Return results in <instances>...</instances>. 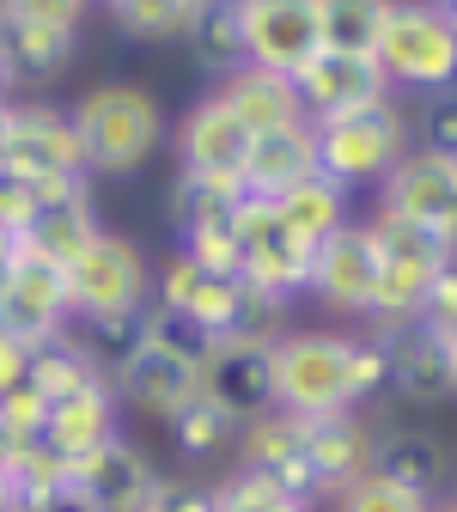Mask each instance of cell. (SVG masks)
Returning <instances> with one entry per match:
<instances>
[{
    "mask_svg": "<svg viewBox=\"0 0 457 512\" xmlns=\"http://www.w3.org/2000/svg\"><path fill=\"white\" fill-rule=\"evenodd\" d=\"M384 397V342L354 324H287L275 336V409L372 415Z\"/></svg>",
    "mask_w": 457,
    "mask_h": 512,
    "instance_id": "obj_1",
    "label": "cell"
},
{
    "mask_svg": "<svg viewBox=\"0 0 457 512\" xmlns=\"http://www.w3.org/2000/svg\"><path fill=\"white\" fill-rule=\"evenodd\" d=\"M68 116L86 153V177H135L165 153L171 135L159 92L141 80H98L68 104Z\"/></svg>",
    "mask_w": 457,
    "mask_h": 512,
    "instance_id": "obj_2",
    "label": "cell"
},
{
    "mask_svg": "<svg viewBox=\"0 0 457 512\" xmlns=\"http://www.w3.org/2000/svg\"><path fill=\"white\" fill-rule=\"evenodd\" d=\"M311 147H317V177L342 183L348 196L378 189V177L415 147L409 104L403 98H378V104H360V110L311 116Z\"/></svg>",
    "mask_w": 457,
    "mask_h": 512,
    "instance_id": "obj_3",
    "label": "cell"
},
{
    "mask_svg": "<svg viewBox=\"0 0 457 512\" xmlns=\"http://www.w3.org/2000/svg\"><path fill=\"white\" fill-rule=\"evenodd\" d=\"M372 61L390 92H445L457 74V19L445 0H390Z\"/></svg>",
    "mask_w": 457,
    "mask_h": 512,
    "instance_id": "obj_4",
    "label": "cell"
},
{
    "mask_svg": "<svg viewBox=\"0 0 457 512\" xmlns=\"http://www.w3.org/2000/svg\"><path fill=\"white\" fill-rule=\"evenodd\" d=\"M372 226V250H378V287H372V311H366V330L384 336V330H403L415 324V311L433 287L439 269H451V238H433V232H415L403 220H384V214H366Z\"/></svg>",
    "mask_w": 457,
    "mask_h": 512,
    "instance_id": "obj_5",
    "label": "cell"
},
{
    "mask_svg": "<svg viewBox=\"0 0 457 512\" xmlns=\"http://www.w3.org/2000/svg\"><path fill=\"white\" fill-rule=\"evenodd\" d=\"M232 238H238V281H250L256 293H269L281 305H299L311 287V256L317 244L299 238L269 196H238L232 208Z\"/></svg>",
    "mask_w": 457,
    "mask_h": 512,
    "instance_id": "obj_6",
    "label": "cell"
},
{
    "mask_svg": "<svg viewBox=\"0 0 457 512\" xmlns=\"http://www.w3.org/2000/svg\"><path fill=\"white\" fill-rule=\"evenodd\" d=\"M68 305L74 317H104V311H135L153 299V263H147V250L116 232V226H98L86 238V250L74 256L68 269Z\"/></svg>",
    "mask_w": 457,
    "mask_h": 512,
    "instance_id": "obj_7",
    "label": "cell"
},
{
    "mask_svg": "<svg viewBox=\"0 0 457 512\" xmlns=\"http://www.w3.org/2000/svg\"><path fill=\"white\" fill-rule=\"evenodd\" d=\"M372 196H378L372 214H384V220H403V226L433 232V238H457V153L409 147L378 177Z\"/></svg>",
    "mask_w": 457,
    "mask_h": 512,
    "instance_id": "obj_8",
    "label": "cell"
},
{
    "mask_svg": "<svg viewBox=\"0 0 457 512\" xmlns=\"http://www.w3.org/2000/svg\"><path fill=\"white\" fill-rule=\"evenodd\" d=\"M372 287H378V250H372V226H366V214H354L348 226H336L330 238L317 244L305 299H311V305H323V311L336 317V324L366 330Z\"/></svg>",
    "mask_w": 457,
    "mask_h": 512,
    "instance_id": "obj_9",
    "label": "cell"
},
{
    "mask_svg": "<svg viewBox=\"0 0 457 512\" xmlns=\"http://www.w3.org/2000/svg\"><path fill=\"white\" fill-rule=\"evenodd\" d=\"M68 324H74V305H68L61 263H43L37 250L13 244V256L0 263V336H19L25 348H37Z\"/></svg>",
    "mask_w": 457,
    "mask_h": 512,
    "instance_id": "obj_10",
    "label": "cell"
},
{
    "mask_svg": "<svg viewBox=\"0 0 457 512\" xmlns=\"http://www.w3.org/2000/svg\"><path fill=\"white\" fill-rule=\"evenodd\" d=\"M0 165L25 183H92L68 104H49V98H19L13 135L0 147Z\"/></svg>",
    "mask_w": 457,
    "mask_h": 512,
    "instance_id": "obj_11",
    "label": "cell"
},
{
    "mask_svg": "<svg viewBox=\"0 0 457 512\" xmlns=\"http://www.w3.org/2000/svg\"><path fill=\"white\" fill-rule=\"evenodd\" d=\"M384 391L397 397L403 409H445L457 391V342L403 324V330H384Z\"/></svg>",
    "mask_w": 457,
    "mask_h": 512,
    "instance_id": "obj_12",
    "label": "cell"
},
{
    "mask_svg": "<svg viewBox=\"0 0 457 512\" xmlns=\"http://www.w3.org/2000/svg\"><path fill=\"white\" fill-rule=\"evenodd\" d=\"M366 470L384 476V482H397V488H415L427 500L451 494V445L409 421V415H372V445H366Z\"/></svg>",
    "mask_w": 457,
    "mask_h": 512,
    "instance_id": "obj_13",
    "label": "cell"
},
{
    "mask_svg": "<svg viewBox=\"0 0 457 512\" xmlns=\"http://www.w3.org/2000/svg\"><path fill=\"white\" fill-rule=\"evenodd\" d=\"M244 19V61L269 74H299L305 61L323 49L317 37V0H238Z\"/></svg>",
    "mask_w": 457,
    "mask_h": 512,
    "instance_id": "obj_14",
    "label": "cell"
},
{
    "mask_svg": "<svg viewBox=\"0 0 457 512\" xmlns=\"http://www.w3.org/2000/svg\"><path fill=\"white\" fill-rule=\"evenodd\" d=\"M165 147L177 153V171H195V177H238L244 147H250V128H244L214 92H202V98L183 104V116L171 122Z\"/></svg>",
    "mask_w": 457,
    "mask_h": 512,
    "instance_id": "obj_15",
    "label": "cell"
},
{
    "mask_svg": "<svg viewBox=\"0 0 457 512\" xmlns=\"http://www.w3.org/2000/svg\"><path fill=\"white\" fill-rule=\"evenodd\" d=\"M202 397H214L238 427L275 409V342H220L202 360Z\"/></svg>",
    "mask_w": 457,
    "mask_h": 512,
    "instance_id": "obj_16",
    "label": "cell"
},
{
    "mask_svg": "<svg viewBox=\"0 0 457 512\" xmlns=\"http://www.w3.org/2000/svg\"><path fill=\"white\" fill-rule=\"evenodd\" d=\"M110 391L122 403V415H147V421H165L171 409H183L195 391H202V372L189 360L165 354V348H135L116 372H110Z\"/></svg>",
    "mask_w": 457,
    "mask_h": 512,
    "instance_id": "obj_17",
    "label": "cell"
},
{
    "mask_svg": "<svg viewBox=\"0 0 457 512\" xmlns=\"http://www.w3.org/2000/svg\"><path fill=\"white\" fill-rule=\"evenodd\" d=\"M293 92L305 104V122L311 116H336V110H360V104H378V98H397L384 86L372 55H342V49H317L293 74Z\"/></svg>",
    "mask_w": 457,
    "mask_h": 512,
    "instance_id": "obj_18",
    "label": "cell"
},
{
    "mask_svg": "<svg viewBox=\"0 0 457 512\" xmlns=\"http://www.w3.org/2000/svg\"><path fill=\"white\" fill-rule=\"evenodd\" d=\"M68 482H74L98 512H128V506H135V500L159 482V464H153L128 433H116V439L92 445V452H80V458L68 464Z\"/></svg>",
    "mask_w": 457,
    "mask_h": 512,
    "instance_id": "obj_19",
    "label": "cell"
},
{
    "mask_svg": "<svg viewBox=\"0 0 457 512\" xmlns=\"http://www.w3.org/2000/svg\"><path fill=\"white\" fill-rule=\"evenodd\" d=\"M0 61H7V74H13V86H19V98H25V86L43 92V86H61V80L74 74L80 37H74V31L31 25V19H19V13L0 7Z\"/></svg>",
    "mask_w": 457,
    "mask_h": 512,
    "instance_id": "obj_20",
    "label": "cell"
},
{
    "mask_svg": "<svg viewBox=\"0 0 457 512\" xmlns=\"http://www.w3.org/2000/svg\"><path fill=\"white\" fill-rule=\"evenodd\" d=\"M232 299H238V281H220V275H208V269H195L183 250H171L165 263L153 269V305L189 317V324H202L208 336H226Z\"/></svg>",
    "mask_w": 457,
    "mask_h": 512,
    "instance_id": "obj_21",
    "label": "cell"
},
{
    "mask_svg": "<svg viewBox=\"0 0 457 512\" xmlns=\"http://www.w3.org/2000/svg\"><path fill=\"white\" fill-rule=\"evenodd\" d=\"M305 427V458L323 488V500L342 494L354 476H366V445H372V415H299Z\"/></svg>",
    "mask_w": 457,
    "mask_h": 512,
    "instance_id": "obj_22",
    "label": "cell"
},
{
    "mask_svg": "<svg viewBox=\"0 0 457 512\" xmlns=\"http://www.w3.org/2000/svg\"><path fill=\"white\" fill-rule=\"evenodd\" d=\"M116 433H122V403H116V391H110V378L80 384L74 397L49 403V415H43V439H49L68 464H74L80 452H92V445L116 439Z\"/></svg>",
    "mask_w": 457,
    "mask_h": 512,
    "instance_id": "obj_23",
    "label": "cell"
},
{
    "mask_svg": "<svg viewBox=\"0 0 457 512\" xmlns=\"http://www.w3.org/2000/svg\"><path fill=\"white\" fill-rule=\"evenodd\" d=\"M311 171H317L311 122H287V128H263V135H250L238 183H244V196H281V189H293Z\"/></svg>",
    "mask_w": 457,
    "mask_h": 512,
    "instance_id": "obj_24",
    "label": "cell"
},
{
    "mask_svg": "<svg viewBox=\"0 0 457 512\" xmlns=\"http://www.w3.org/2000/svg\"><path fill=\"white\" fill-rule=\"evenodd\" d=\"M98 226H104V220H98V208H92V183H80V189H61V196H43V202L31 208L19 244L37 250L43 263H61V269H68Z\"/></svg>",
    "mask_w": 457,
    "mask_h": 512,
    "instance_id": "obj_25",
    "label": "cell"
},
{
    "mask_svg": "<svg viewBox=\"0 0 457 512\" xmlns=\"http://www.w3.org/2000/svg\"><path fill=\"white\" fill-rule=\"evenodd\" d=\"M208 92L250 128V135H263V128H287V122H305V104L293 92L287 74H269V68H232L220 80H208Z\"/></svg>",
    "mask_w": 457,
    "mask_h": 512,
    "instance_id": "obj_26",
    "label": "cell"
},
{
    "mask_svg": "<svg viewBox=\"0 0 457 512\" xmlns=\"http://www.w3.org/2000/svg\"><path fill=\"white\" fill-rule=\"evenodd\" d=\"M183 43H189L195 68H202L208 80L244 68V19H238V0H202V7H189Z\"/></svg>",
    "mask_w": 457,
    "mask_h": 512,
    "instance_id": "obj_27",
    "label": "cell"
},
{
    "mask_svg": "<svg viewBox=\"0 0 457 512\" xmlns=\"http://www.w3.org/2000/svg\"><path fill=\"white\" fill-rule=\"evenodd\" d=\"M275 202V214L299 232V238H311V244H323V238H330L336 226H348L354 220V196H348V189L342 183H330V177H299L293 189H281V196H269Z\"/></svg>",
    "mask_w": 457,
    "mask_h": 512,
    "instance_id": "obj_28",
    "label": "cell"
},
{
    "mask_svg": "<svg viewBox=\"0 0 457 512\" xmlns=\"http://www.w3.org/2000/svg\"><path fill=\"white\" fill-rule=\"evenodd\" d=\"M159 427L171 433V445L189 464H220V458H232V445H238V421L214 397H202V391H195L183 409H171Z\"/></svg>",
    "mask_w": 457,
    "mask_h": 512,
    "instance_id": "obj_29",
    "label": "cell"
},
{
    "mask_svg": "<svg viewBox=\"0 0 457 512\" xmlns=\"http://www.w3.org/2000/svg\"><path fill=\"white\" fill-rule=\"evenodd\" d=\"M147 317H153V299L147 305H135V311H104V317H74L68 324V336L86 348V360L110 378L135 348H147Z\"/></svg>",
    "mask_w": 457,
    "mask_h": 512,
    "instance_id": "obj_30",
    "label": "cell"
},
{
    "mask_svg": "<svg viewBox=\"0 0 457 512\" xmlns=\"http://www.w3.org/2000/svg\"><path fill=\"white\" fill-rule=\"evenodd\" d=\"M92 378H104L92 360H86V348L61 330V336H49V342H37L31 348V366H25V384L43 397V403H61V397H74L80 384H92Z\"/></svg>",
    "mask_w": 457,
    "mask_h": 512,
    "instance_id": "obj_31",
    "label": "cell"
},
{
    "mask_svg": "<svg viewBox=\"0 0 457 512\" xmlns=\"http://www.w3.org/2000/svg\"><path fill=\"white\" fill-rule=\"evenodd\" d=\"M384 7H390V0H317V37H323V49L372 55Z\"/></svg>",
    "mask_w": 457,
    "mask_h": 512,
    "instance_id": "obj_32",
    "label": "cell"
},
{
    "mask_svg": "<svg viewBox=\"0 0 457 512\" xmlns=\"http://www.w3.org/2000/svg\"><path fill=\"white\" fill-rule=\"evenodd\" d=\"M110 13V25L135 43H165V37H183L189 25V7L195 0H98Z\"/></svg>",
    "mask_w": 457,
    "mask_h": 512,
    "instance_id": "obj_33",
    "label": "cell"
},
{
    "mask_svg": "<svg viewBox=\"0 0 457 512\" xmlns=\"http://www.w3.org/2000/svg\"><path fill=\"white\" fill-rule=\"evenodd\" d=\"M439 500H427V494H415V488H397V482H384V476H354L342 494H330L323 500V512H433Z\"/></svg>",
    "mask_w": 457,
    "mask_h": 512,
    "instance_id": "obj_34",
    "label": "cell"
},
{
    "mask_svg": "<svg viewBox=\"0 0 457 512\" xmlns=\"http://www.w3.org/2000/svg\"><path fill=\"white\" fill-rule=\"evenodd\" d=\"M0 470L13 476V488H19L25 500H31V494H49V488L68 482V458H61L43 433H37V439H25V445H13V452L0 458Z\"/></svg>",
    "mask_w": 457,
    "mask_h": 512,
    "instance_id": "obj_35",
    "label": "cell"
},
{
    "mask_svg": "<svg viewBox=\"0 0 457 512\" xmlns=\"http://www.w3.org/2000/svg\"><path fill=\"white\" fill-rule=\"evenodd\" d=\"M171 250H183L195 269H208V275H220V281H238V238H232V220L189 226V232H177Z\"/></svg>",
    "mask_w": 457,
    "mask_h": 512,
    "instance_id": "obj_36",
    "label": "cell"
},
{
    "mask_svg": "<svg viewBox=\"0 0 457 512\" xmlns=\"http://www.w3.org/2000/svg\"><path fill=\"white\" fill-rule=\"evenodd\" d=\"M147 342L165 348V354H177V360H189L195 372H202V360L220 348V336H208L202 324H189V317H177V311H159V305L147 317Z\"/></svg>",
    "mask_w": 457,
    "mask_h": 512,
    "instance_id": "obj_37",
    "label": "cell"
},
{
    "mask_svg": "<svg viewBox=\"0 0 457 512\" xmlns=\"http://www.w3.org/2000/svg\"><path fill=\"white\" fill-rule=\"evenodd\" d=\"M409 135H415V147L457 153V98H451V86L415 98V110H409Z\"/></svg>",
    "mask_w": 457,
    "mask_h": 512,
    "instance_id": "obj_38",
    "label": "cell"
},
{
    "mask_svg": "<svg viewBox=\"0 0 457 512\" xmlns=\"http://www.w3.org/2000/svg\"><path fill=\"white\" fill-rule=\"evenodd\" d=\"M43 415H49V403L31 391V384H19V391H7V397H0V433H7V452L43 433Z\"/></svg>",
    "mask_w": 457,
    "mask_h": 512,
    "instance_id": "obj_39",
    "label": "cell"
},
{
    "mask_svg": "<svg viewBox=\"0 0 457 512\" xmlns=\"http://www.w3.org/2000/svg\"><path fill=\"white\" fill-rule=\"evenodd\" d=\"M7 13L31 19V25H49V31H86V13H92V0H0Z\"/></svg>",
    "mask_w": 457,
    "mask_h": 512,
    "instance_id": "obj_40",
    "label": "cell"
},
{
    "mask_svg": "<svg viewBox=\"0 0 457 512\" xmlns=\"http://www.w3.org/2000/svg\"><path fill=\"white\" fill-rule=\"evenodd\" d=\"M31 208H37V196L25 189V177H13L7 165H0V232L19 238V232H25V220H31Z\"/></svg>",
    "mask_w": 457,
    "mask_h": 512,
    "instance_id": "obj_41",
    "label": "cell"
},
{
    "mask_svg": "<svg viewBox=\"0 0 457 512\" xmlns=\"http://www.w3.org/2000/svg\"><path fill=\"white\" fill-rule=\"evenodd\" d=\"M171 482V512H220V494L208 476H165Z\"/></svg>",
    "mask_w": 457,
    "mask_h": 512,
    "instance_id": "obj_42",
    "label": "cell"
},
{
    "mask_svg": "<svg viewBox=\"0 0 457 512\" xmlns=\"http://www.w3.org/2000/svg\"><path fill=\"white\" fill-rule=\"evenodd\" d=\"M25 366H31V348L19 336H0V397L25 384Z\"/></svg>",
    "mask_w": 457,
    "mask_h": 512,
    "instance_id": "obj_43",
    "label": "cell"
},
{
    "mask_svg": "<svg viewBox=\"0 0 457 512\" xmlns=\"http://www.w3.org/2000/svg\"><path fill=\"white\" fill-rule=\"evenodd\" d=\"M31 512H98L74 482H61V488H49V494H31Z\"/></svg>",
    "mask_w": 457,
    "mask_h": 512,
    "instance_id": "obj_44",
    "label": "cell"
},
{
    "mask_svg": "<svg viewBox=\"0 0 457 512\" xmlns=\"http://www.w3.org/2000/svg\"><path fill=\"white\" fill-rule=\"evenodd\" d=\"M128 512H171V482L159 476V482H153V488H147L135 506H128Z\"/></svg>",
    "mask_w": 457,
    "mask_h": 512,
    "instance_id": "obj_45",
    "label": "cell"
},
{
    "mask_svg": "<svg viewBox=\"0 0 457 512\" xmlns=\"http://www.w3.org/2000/svg\"><path fill=\"white\" fill-rule=\"evenodd\" d=\"M269 512H323V506H317V500H299V494H281Z\"/></svg>",
    "mask_w": 457,
    "mask_h": 512,
    "instance_id": "obj_46",
    "label": "cell"
},
{
    "mask_svg": "<svg viewBox=\"0 0 457 512\" xmlns=\"http://www.w3.org/2000/svg\"><path fill=\"white\" fill-rule=\"evenodd\" d=\"M13 500H19V488H13V476L0 470V512H13Z\"/></svg>",
    "mask_w": 457,
    "mask_h": 512,
    "instance_id": "obj_47",
    "label": "cell"
},
{
    "mask_svg": "<svg viewBox=\"0 0 457 512\" xmlns=\"http://www.w3.org/2000/svg\"><path fill=\"white\" fill-rule=\"evenodd\" d=\"M0 98H19V86H13V74H7V61H0Z\"/></svg>",
    "mask_w": 457,
    "mask_h": 512,
    "instance_id": "obj_48",
    "label": "cell"
},
{
    "mask_svg": "<svg viewBox=\"0 0 457 512\" xmlns=\"http://www.w3.org/2000/svg\"><path fill=\"white\" fill-rule=\"evenodd\" d=\"M13 244H19V238H7V232H0V263H7V256H13Z\"/></svg>",
    "mask_w": 457,
    "mask_h": 512,
    "instance_id": "obj_49",
    "label": "cell"
},
{
    "mask_svg": "<svg viewBox=\"0 0 457 512\" xmlns=\"http://www.w3.org/2000/svg\"><path fill=\"white\" fill-rule=\"evenodd\" d=\"M433 512H457V506H451V494H439V506H433Z\"/></svg>",
    "mask_w": 457,
    "mask_h": 512,
    "instance_id": "obj_50",
    "label": "cell"
},
{
    "mask_svg": "<svg viewBox=\"0 0 457 512\" xmlns=\"http://www.w3.org/2000/svg\"><path fill=\"white\" fill-rule=\"evenodd\" d=\"M0 458H7V433H0Z\"/></svg>",
    "mask_w": 457,
    "mask_h": 512,
    "instance_id": "obj_51",
    "label": "cell"
},
{
    "mask_svg": "<svg viewBox=\"0 0 457 512\" xmlns=\"http://www.w3.org/2000/svg\"><path fill=\"white\" fill-rule=\"evenodd\" d=\"M195 7H202V0H195Z\"/></svg>",
    "mask_w": 457,
    "mask_h": 512,
    "instance_id": "obj_52",
    "label": "cell"
},
{
    "mask_svg": "<svg viewBox=\"0 0 457 512\" xmlns=\"http://www.w3.org/2000/svg\"><path fill=\"white\" fill-rule=\"evenodd\" d=\"M92 7H98V0H92Z\"/></svg>",
    "mask_w": 457,
    "mask_h": 512,
    "instance_id": "obj_53",
    "label": "cell"
}]
</instances>
